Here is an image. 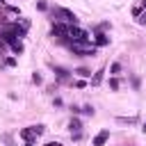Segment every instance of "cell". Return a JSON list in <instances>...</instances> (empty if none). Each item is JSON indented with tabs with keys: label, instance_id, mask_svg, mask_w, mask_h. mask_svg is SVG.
<instances>
[{
	"label": "cell",
	"instance_id": "6da1fadb",
	"mask_svg": "<svg viewBox=\"0 0 146 146\" xmlns=\"http://www.w3.org/2000/svg\"><path fill=\"white\" fill-rule=\"evenodd\" d=\"M52 18H57V23H66V25H78V16L66 9V7H52Z\"/></svg>",
	"mask_w": 146,
	"mask_h": 146
},
{
	"label": "cell",
	"instance_id": "7a4b0ae2",
	"mask_svg": "<svg viewBox=\"0 0 146 146\" xmlns=\"http://www.w3.org/2000/svg\"><path fill=\"white\" fill-rule=\"evenodd\" d=\"M68 48H71L73 55H80V57H94V55L98 52L96 46H89V43H75V41H71Z\"/></svg>",
	"mask_w": 146,
	"mask_h": 146
},
{
	"label": "cell",
	"instance_id": "3957f363",
	"mask_svg": "<svg viewBox=\"0 0 146 146\" xmlns=\"http://www.w3.org/2000/svg\"><path fill=\"white\" fill-rule=\"evenodd\" d=\"M68 39L75 43H89V32L78 25H68Z\"/></svg>",
	"mask_w": 146,
	"mask_h": 146
},
{
	"label": "cell",
	"instance_id": "277c9868",
	"mask_svg": "<svg viewBox=\"0 0 146 146\" xmlns=\"http://www.w3.org/2000/svg\"><path fill=\"white\" fill-rule=\"evenodd\" d=\"M43 125H30V128H25V130H21V137L25 139V141H32V139H36L39 135H43Z\"/></svg>",
	"mask_w": 146,
	"mask_h": 146
},
{
	"label": "cell",
	"instance_id": "5b68a950",
	"mask_svg": "<svg viewBox=\"0 0 146 146\" xmlns=\"http://www.w3.org/2000/svg\"><path fill=\"white\" fill-rule=\"evenodd\" d=\"M52 36H59V39H68V25L66 23H52Z\"/></svg>",
	"mask_w": 146,
	"mask_h": 146
},
{
	"label": "cell",
	"instance_id": "8992f818",
	"mask_svg": "<svg viewBox=\"0 0 146 146\" xmlns=\"http://www.w3.org/2000/svg\"><path fill=\"white\" fill-rule=\"evenodd\" d=\"M110 139V130L105 128V130H100L96 137H94V146H105V141Z\"/></svg>",
	"mask_w": 146,
	"mask_h": 146
},
{
	"label": "cell",
	"instance_id": "52a82bcc",
	"mask_svg": "<svg viewBox=\"0 0 146 146\" xmlns=\"http://www.w3.org/2000/svg\"><path fill=\"white\" fill-rule=\"evenodd\" d=\"M55 68V73H57V78H59V82H68V73L71 71H66L64 66H52Z\"/></svg>",
	"mask_w": 146,
	"mask_h": 146
},
{
	"label": "cell",
	"instance_id": "ba28073f",
	"mask_svg": "<svg viewBox=\"0 0 146 146\" xmlns=\"http://www.w3.org/2000/svg\"><path fill=\"white\" fill-rule=\"evenodd\" d=\"M68 130H71V135H73V132H82V121L73 116V119L68 121Z\"/></svg>",
	"mask_w": 146,
	"mask_h": 146
},
{
	"label": "cell",
	"instance_id": "9c48e42d",
	"mask_svg": "<svg viewBox=\"0 0 146 146\" xmlns=\"http://www.w3.org/2000/svg\"><path fill=\"white\" fill-rule=\"evenodd\" d=\"M103 73H105V66H100V68L91 75V84H94V87H98V84L103 82Z\"/></svg>",
	"mask_w": 146,
	"mask_h": 146
},
{
	"label": "cell",
	"instance_id": "30bf717a",
	"mask_svg": "<svg viewBox=\"0 0 146 146\" xmlns=\"http://www.w3.org/2000/svg\"><path fill=\"white\" fill-rule=\"evenodd\" d=\"M7 46H9V48H11L16 55H21V52H23V43H21V39H11Z\"/></svg>",
	"mask_w": 146,
	"mask_h": 146
},
{
	"label": "cell",
	"instance_id": "8fae6325",
	"mask_svg": "<svg viewBox=\"0 0 146 146\" xmlns=\"http://www.w3.org/2000/svg\"><path fill=\"white\" fill-rule=\"evenodd\" d=\"M110 43V39H107V34H103V32H98L96 34V46H107Z\"/></svg>",
	"mask_w": 146,
	"mask_h": 146
},
{
	"label": "cell",
	"instance_id": "7c38bea8",
	"mask_svg": "<svg viewBox=\"0 0 146 146\" xmlns=\"http://www.w3.org/2000/svg\"><path fill=\"white\" fill-rule=\"evenodd\" d=\"M73 73H78L80 78H91V71H89V68H84V66H80V68H75Z\"/></svg>",
	"mask_w": 146,
	"mask_h": 146
},
{
	"label": "cell",
	"instance_id": "4fadbf2b",
	"mask_svg": "<svg viewBox=\"0 0 146 146\" xmlns=\"http://www.w3.org/2000/svg\"><path fill=\"white\" fill-rule=\"evenodd\" d=\"M119 123H128V125H132V123H137V116H130V119H125V116H119Z\"/></svg>",
	"mask_w": 146,
	"mask_h": 146
},
{
	"label": "cell",
	"instance_id": "5bb4252c",
	"mask_svg": "<svg viewBox=\"0 0 146 146\" xmlns=\"http://www.w3.org/2000/svg\"><path fill=\"white\" fill-rule=\"evenodd\" d=\"M110 73H121V64H119V62H114V64L110 66Z\"/></svg>",
	"mask_w": 146,
	"mask_h": 146
},
{
	"label": "cell",
	"instance_id": "9a60e30c",
	"mask_svg": "<svg viewBox=\"0 0 146 146\" xmlns=\"http://www.w3.org/2000/svg\"><path fill=\"white\" fill-rule=\"evenodd\" d=\"M80 112H84L87 116H94V107H91V105H84V107H82Z\"/></svg>",
	"mask_w": 146,
	"mask_h": 146
},
{
	"label": "cell",
	"instance_id": "2e32d148",
	"mask_svg": "<svg viewBox=\"0 0 146 146\" xmlns=\"http://www.w3.org/2000/svg\"><path fill=\"white\" fill-rule=\"evenodd\" d=\"M110 89H112V91H116V89H119V80H116V78H112V80H110Z\"/></svg>",
	"mask_w": 146,
	"mask_h": 146
},
{
	"label": "cell",
	"instance_id": "e0dca14e",
	"mask_svg": "<svg viewBox=\"0 0 146 146\" xmlns=\"http://www.w3.org/2000/svg\"><path fill=\"white\" fill-rule=\"evenodd\" d=\"M5 66H16V59H14V57H7V59H5Z\"/></svg>",
	"mask_w": 146,
	"mask_h": 146
},
{
	"label": "cell",
	"instance_id": "ac0fdd59",
	"mask_svg": "<svg viewBox=\"0 0 146 146\" xmlns=\"http://www.w3.org/2000/svg\"><path fill=\"white\" fill-rule=\"evenodd\" d=\"M32 82H34V84H41L43 80H41V75H39V73H34V75H32Z\"/></svg>",
	"mask_w": 146,
	"mask_h": 146
},
{
	"label": "cell",
	"instance_id": "d6986e66",
	"mask_svg": "<svg viewBox=\"0 0 146 146\" xmlns=\"http://www.w3.org/2000/svg\"><path fill=\"white\" fill-rule=\"evenodd\" d=\"M130 82H132V87H135V89H139V78H137V75H132V78H130Z\"/></svg>",
	"mask_w": 146,
	"mask_h": 146
},
{
	"label": "cell",
	"instance_id": "ffe728a7",
	"mask_svg": "<svg viewBox=\"0 0 146 146\" xmlns=\"http://www.w3.org/2000/svg\"><path fill=\"white\" fill-rule=\"evenodd\" d=\"M137 21H139V25H146V11H144V14H139V16H137Z\"/></svg>",
	"mask_w": 146,
	"mask_h": 146
},
{
	"label": "cell",
	"instance_id": "44dd1931",
	"mask_svg": "<svg viewBox=\"0 0 146 146\" xmlns=\"http://www.w3.org/2000/svg\"><path fill=\"white\" fill-rule=\"evenodd\" d=\"M36 7H39V9H41V11H46V9H48V5H46V2H43V0H39V2H36Z\"/></svg>",
	"mask_w": 146,
	"mask_h": 146
},
{
	"label": "cell",
	"instance_id": "7402d4cb",
	"mask_svg": "<svg viewBox=\"0 0 146 146\" xmlns=\"http://www.w3.org/2000/svg\"><path fill=\"white\" fill-rule=\"evenodd\" d=\"M46 146H59V144H57V141H48Z\"/></svg>",
	"mask_w": 146,
	"mask_h": 146
},
{
	"label": "cell",
	"instance_id": "603a6c76",
	"mask_svg": "<svg viewBox=\"0 0 146 146\" xmlns=\"http://www.w3.org/2000/svg\"><path fill=\"white\" fill-rule=\"evenodd\" d=\"M25 146H34V141H25Z\"/></svg>",
	"mask_w": 146,
	"mask_h": 146
},
{
	"label": "cell",
	"instance_id": "cb8c5ba5",
	"mask_svg": "<svg viewBox=\"0 0 146 146\" xmlns=\"http://www.w3.org/2000/svg\"><path fill=\"white\" fill-rule=\"evenodd\" d=\"M141 130H144V132H146V123H144V128H141Z\"/></svg>",
	"mask_w": 146,
	"mask_h": 146
},
{
	"label": "cell",
	"instance_id": "d4e9b609",
	"mask_svg": "<svg viewBox=\"0 0 146 146\" xmlns=\"http://www.w3.org/2000/svg\"><path fill=\"white\" fill-rule=\"evenodd\" d=\"M2 5H5V0H0V7H2Z\"/></svg>",
	"mask_w": 146,
	"mask_h": 146
},
{
	"label": "cell",
	"instance_id": "484cf974",
	"mask_svg": "<svg viewBox=\"0 0 146 146\" xmlns=\"http://www.w3.org/2000/svg\"><path fill=\"white\" fill-rule=\"evenodd\" d=\"M141 7H146V0H144V2H141Z\"/></svg>",
	"mask_w": 146,
	"mask_h": 146
}]
</instances>
